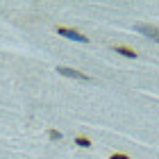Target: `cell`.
Here are the masks:
<instances>
[{
    "instance_id": "6da1fadb",
    "label": "cell",
    "mask_w": 159,
    "mask_h": 159,
    "mask_svg": "<svg viewBox=\"0 0 159 159\" xmlns=\"http://www.w3.org/2000/svg\"><path fill=\"white\" fill-rule=\"evenodd\" d=\"M57 34H61V37H66V39H73V41H80V43H86L89 39L84 37V34H80L77 30H70V27H57Z\"/></svg>"
},
{
    "instance_id": "7a4b0ae2",
    "label": "cell",
    "mask_w": 159,
    "mask_h": 159,
    "mask_svg": "<svg viewBox=\"0 0 159 159\" xmlns=\"http://www.w3.org/2000/svg\"><path fill=\"white\" fill-rule=\"evenodd\" d=\"M134 30H136V32H141V34H146L148 39H152V41L159 43V30H157V27L146 25V23H136V25H134Z\"/></svg>"
},
{
    "instance_id": "3957f363",
    "label": "cell",
    "mask_w": 159,
    "mask_h": 159,
    "mask_svg": "<svg viewBox=\"0 0 159 159\" xmlns=\"http://www.w3.org/2000/svg\"><path fill=\"white\" fill-rule=\"evenodd\" d=\"M57 70H59V75H66V77H73V80H80V82H91V77H89V75L80 73V70H75V68H68V66H59Z\"/></svg>"
},
{
    "instance_id": "277c9868",
    "label": "cell",
    "mask_w": 159,
    "mask_h": 159,
    "mask_svg": "<svg viewBox=\"0 0 159 159\" xmlns=\"http://www.w3.org/2000/svg\"><path fill=\"white\" fill-rule=\"evenodd\" d=\"M116 52H120L123 57H129V59H134V57H136L134 50L132 48H125V46H116Z\"/></svg>"
},
{
    "instance_id": "5b68a950",
    "label": "cell",
    "mask_w": 159,
    "mask_h": 159,
    "mask_svg": "<svg viewBox=\"0 0 159 159\" xmlns=\"http://www.w3.org/2000/svg\"><path fill=\"white\" fill-rule=\"evenodd\" d=\"M75 143H77L80 148H91V141L86 139V136H77V139H75Z\"/></svg>"
},
{
    "instance_id": "8992f818",
    "label": "cell",
    "mask_w": 159,
    "mask_h": 159,
    "mask_svg": "<svg viewBox=\"0 0 159 159\" xmlns=\"http://www.w3.org/2000/svg\"><path fill=\"white\" fill-rule=\"evenodd\" d=\"M48 136H50L52 141H59V139H61V132H57V129H50V132H48Z\"/></svg>"
},
{
    "instance_id": "52a82bcc",
    "label": "cell",
    "mask_w": 159,
    "mask_h": 159,
    "mask_svg": "<svg viewBox=\"0 0 159 159\" xmlns=\"http://www.w3.org/2000/svg\"><path fill=\"white\" fill-rule=\"evenodd\" d=\"M109 159H129V157H127V155H120V152H118V155H111Z\"/></svg>"
}]
</instances>
